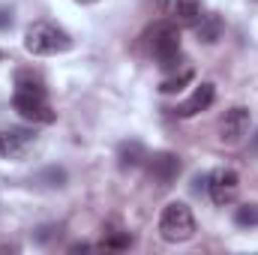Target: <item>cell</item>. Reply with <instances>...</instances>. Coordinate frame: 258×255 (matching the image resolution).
I'll return each instance as SVG.
<instances>
[{"instance_id": "1", "label": "cell", "mask_w": 258, "mask_h": 255, "mask_svg": "<svg viewBox=\"0 0 258 255\" xmlns=\"http://www.w3.org/2000/svg\"><path fill=\"white\" fill-rule=\"evenodd\" d=\"M24 48L36 57H51V54H63L72 48V36L63 27L51 24V21H33L24 33Z\"/></svg>"}, {"instance_id": "2", "label": "cell", "mask_w": 258, "mask_h": 255, "mask_svg": "<svg viewBox=\"0 0 258 255\" xmlns=\"http://www.w3.org/2000/svg\"><path fill=\"white\" fill-rule=\"evenodd\" d=\"M150 51L159 60V66L165 72H174L177 66L183 63V48H180V33L174 21H159L150 27Z\"/></svg>"}, {"instance_id": "3", "label": "cell", "mask_w": 258, "mask_h": 255, "mask_svg": "<svg viewBox=\"0 0 258 255\" xmlns=\"http://www.w3.org/2000/svg\"><path fill=\"white\" fill-rule=\"evenodd\" d=\"M159 234L168 240V243H183L195 234V216L192 210L183 204V201H171L162 207V216H159Z\"/></svg>"}, {"instance_id": "4", "label": "cell", "mask_w": 258, "mask_h": 255, "mask_svg": "<svg viewBox=\"0 0 258 255\" xmlns=\"http://www.w3.org/2000/svg\"><path fill=\"white\" fill-rule=\"evenodd\" d=\"M240 189V177H237V171H231V168H219V171H213V174H207V192H210V198H213V204H231L234 201V195Z\"/></svg>"}, {"instance_id": "5", "label": "cell", "mask_w": 258, "mask_h": 255, "mask_svg": "<svg viewBox=\"0 0 258 255\" xmlns=\"http://www.w3.org/2000/svg\"><path fill=\"white\" fill-rule=\"evenodd\" d=\"M12 105H15V111H18L24 120H30V123H51V120H54V111H51V105L45 102V96L15 93Z\"/></svg>"}, {"instance_id": "6", "label": "cell", "mask_w": 258, "mask_h": 255, "mask_svg": "<svg viewBox=\"0 0 258 255\" xmlns=\"http://www.w3.org/2000/svg\"><path fill=\"white\" fill-rule=\"evenodd\" d=\"M249 108H243V105H234L231 111H225V117H222V126H219V138L225 141V144H240L243 138H246V132H249Z\"/></svg>"}, {"instance_id": "7", "label": "cell", "mask_w": 258, "mask_h": 255, "mask_svg": "<svg viewBox=\"0 0 258 255\" xmlns=\"http://www.w3.org/2000/svg\"><path fill=\"white\" fill-rule=\"evenodd\" d=\"M180 168H183L180 156H174V153H153V156H147V171H150V177L159 186H171V180H177Z\"/></svg>"}, {"instance_id": "8", "label": "cell", "mask_w": 258, "mask_h": 255, "mask_svg": "<svg viewBox=\"0 0 258 255\" xmlns=\"http://www.w3.org/2000/svg\"><path fill=\"white\" fill-rule=\"evenodd\" d=\"M213 99H216V87H213L210 81L198 84V87L192 90V96H189L186 102L177 105V117H195V114L207 111V108L213 105Z\"/></svg>"}, {"instance_id": "9", "label": "cell", "mask_w": 258, "mask_h": 255, "mask_svg": "<svg viewBox=\"0 0 258 255\" xmlns=\"http://www.w3.org/2000/svg\"><path fill=\"white\" fill-rule=\"evenodd\" d=\"M168 21L174 24H195L201 18V3L198 0H165L162 3Z\"/></svg>"}, {"instance_id": "10", "label": "cell", "mask_w": 258, "mask_h": 255, "mask_svg": "<svg viewBox=\"0 0 258 255\" xmlns=\"http://www.w3.org/2000/svg\"><path fill=\"white\" fill-rule=\"evenodd\" d=\"M144 159H147V150H144L141 141H123V144L117 147V162H120V168H138Z\"/></svg>"}, {"instance_id": "11", "label": "cell", "mask_w": 258, "mask_h": 255, "mask_svg": "<svg viewBox=\"0 0 258 255\" xmlns=\"http://www.w3.org/2000/svg\"><path fill=\"white\" fill-rule=\"evenodd\" d=\"M15 93H33V96H45V81L30 72V69H18L15 72Z\"/></svg>"}, {"instance_id": "12", "label": "cell", "mask_w": 258, "mask_h": 255, "mask_svg": "<svg viewBox=\"0 0 258 255\" xmlns=\"http://www.w3.org/2000/svg\"><path fill=\"white\" fill-rule=\"evenodd\" d=\"M195 33H198V39L201 42H216L219 36H222V18L219 15H201L198 21H195Z\"/></svg>"}, {"instance_id": "13", "label": "cell", "mask_w": 258, "mask_h": 255, "mask_svg": "<svg viewBox=\"0 0 258 255\" xmlns=\"http://www.w3.org/2000/svg\"><path fill=\"white\" fill-rule=\"evenodd\" d=\"M30 183L45 186V189H60V186L66 183V168H60V165H51V168L39 171L36 177H30Z\"/></svg>"}, {"instance_id": "14", "label": "cell", "mask_w": 258, "mask_h": 255, "mask_svg": "<svg viewBox=\"0 0 258 255\" xmlns=\"http://www.w3.org/2000/svg\"><path fill=\"white\" fill-rule=\"evenodd\" d=\"M234 222L240 228H258V204H240L234 210Z\"/></svg>"}, {"instance_id": "15", "label": "cell", "mask_w": 258, "mask_h": 255, "mask_svg": "<svg viewBox=\"0 0 258 255\" xmlns=\"http://www.w3.org/2000/svg\"><path fill=\"white\" fill-rule=\"evenodd\" d=\"M186 81H192V69L180 72L177 78H168V81H162V87H159V90H162V93H177V90H180Z\"/></svg>"}, {"instance_id": "16", "label": "cell", "mask_w": 258, "mask_h": 255, "mask_svg": "<svg viewBox=\"0 0 258 255\" xmlns=\"http://www.w3.org/2000/svg\"><path fill=\"white\" fill-rule=\"evenodd\" d=\"M18 150V144L9 138V132H0V156H9V153H15Z\"/></svg>"}, {"instance_id": "17", "label": "cell", "mask_w": 258, "mask_h": 255, "mask_svg": "<svg viewBox=\"0 0 258 255\" xmlns=\"http://www.w3.org/2000/svg\"><path fill=\"white\" fill-rule=\"evenodd\" d=\"M129 243H132V240H129L126 234H120V237H111V240H105V246H111V249H126Z\"/></svg>"}, {"instance_id": "18", "label": "cell", "mask_w": 258, "mask_h": 255, "mask_svg": "<svg viewBox=\"0 0 258 255\" xmlns=\"http://www.w3.org/2000/svg\"><path fill=\"white\" fill-rule=\"evenodd\" d=\"M6 27H12V9L0 6V30H6Z\"/></svg>"}, {"instance_id": "19", "label": "cell", "mask_w": 258, "mask_h": 255, "mask_svg": "<svg viewBox=\"0 0 258 255\" xmlns=\"http://www.w3.org/2000/svg\"><path fill=\"white\" fill-rule=\"evenodd\" d=\"M54 231H57L54 225H45V228H39V231H36V240H48V237H51Z\"/></svg>"}, {"instance_id": "20", "label": "cell", "mask_w": 258, "mask_h": 255, "mask_svg": "<svg viewBox=\"0 0 258 255\" xmlns=\"http://www.w3.org/2000/svg\"><path fill=\"white\" fill-rule=\"evenodd\" d=\"M195 192H201V189H207V177H195Z\"/></svg>"}, {"instance_id": "21", "label": "cell", "mask_w": 258, "mask_h": 255, "mask_svg": "<svg viewBox=\"0 0 258 255\" xmlns=\"http://www.w3.org/2000/svg\"><path fill=\"white\" fill-rule=\"evenodd\" d=\"M249 153H258V132H255V138H252V144H249Z\"/></svg>"}, {"instance_id": "22", "label": "cell", "mask_w": 258, "mask_h": 255, "mask_svg": "<svg viewBox=\"0 0 258 255\" xmlns=\"http://www.w3.org/2000/svg\"><path fill=\"white\" fill-rule=\"evenodd\" d=\"M75 3H99V0H75Z\"/></svg>"}]
</instances>
